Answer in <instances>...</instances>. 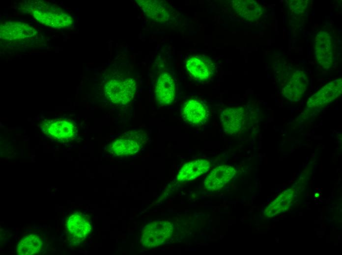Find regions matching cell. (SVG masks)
Returning <instances> with one entry per match:
<instances>
[{
    "instance_id": "obj_2",
    "label": "cell",
    "mask_w": 342,
    "mask_h": 255,
    "mask_svg": "<svg viewBox=\"0 0 342 255\" xmlns=\"http://www.w3.org/2000/svg\"><path fill=\"white\" fill-rule=\"evenodd\" d=\"M33 16L39 22L54 27H64L69 26L72 22V17L62 11L61 8H54L42 1L35 2L30 5Z\"/></svg>"
},
{
    "instance_id": "obj_1",
    "label": "cell",
    "mask_w": 342,
    "mask_h": 255,
    "mask_svg": "<svg viewBox=\"0 0 342 255\" xmlns=\"http://www.w3.org/2000/svg\"><path fill=\"white\" fill-rule=\"evenodd\" d=\"M136 83L133 77L121 74L109 80L104 86L106 97L114 103L124 104L134 97Z\"/></svg>"
},
{
    "instance_id": "obj_3",
    "label": "cell",
    "mask_w": 342,
    "mask_h": 255,
    "mask_svg": "<svg viewBox=\"0 0 342 255\" xmlns=\"http://www.w3.org/2000/svg\"><path fill=\"white\" fill-rule=\"evenodd\" d=\"M173 231V226L168 221L151 222L143 229L142 236V246L151 249L164 244L171 238Z\"/></svg>"
},
{
    "instance_id": "obj_19",
    "label": "cell",
    "mask_w": 342,
    "mask_h": 255,
    "mask_svg": "<svg viewBox=\"0 0 342 255\" xmlns=\"http://www.w3.org/2000/svg\"><path fill=\"white\" fill-rule=\"evenodd\" d=\"M42 241L36 234H31L23 238L16 247V253L20 255H31L38 253L41 249Z\"/></svg>"
},
{
    "instance_id": "obj_4",
    "label": "cell",
    "mask_w": 342,
    "mask_h": 255,
    "mask_svg": "<svg viewBox=\"0 0 342 255\" xmlns=\"http://www.w3.org/2000/svg\"><path fill=\"white\" fill-rule=\"evenodd\" d=\"M146 135L142 131H131L120 136L109 146L108 151L117 156H130L137 153L142 147Z\"/></svg>"
},
{
    "instance_id": "obj_15",
    "label": "cell",
    "mask_w": 342,
    "mask_h": 255,
    "mask_svg": "<svg viewBox=\"0 0 342 255\" xmlns=\"http://www.w3.org/2000/svg\"><path fill=\"white\" fill-rule=\"evenodd\" d=\"M232 5L236 13L241 17L250 21L259 19L263 13L261 5L255 0H233Z\"/></svg>"
},
{
    "instance_id": "obj_9",
    "label": "cell",
    "mask_w": 342,
    "mask_h": 255,
    "mask_svg": "<svg viewBox=\"0 0 342 255\" xmlns=\"http://www.w3.org/2000/svg\"><path fill=\"white\" fill-rule=\"evenodd\" d=\"M342 90L341 78L332 81L309 99L307 102L308 106L314 108L329 103L341 95Z\"/></svg>"
},
{
    "instance_id": "obj_5",
    "label": "cell",
    "mask_w": 342,
    "mask_h": 255,
    "mask_svg": "<svg viewBox=\"0 0 342 255\" xmlns=\"http://www.w3.org/2000/svg\"><path fill=\"white\" fill-rule=\"evenodd\" d=\"M154 93L157 102L168 104L174 100L176 83L172 75L167 70L162 71L156 76Z\"/></svg>"
},
{
    "instance_id": "obj_13",
    "label": "cell",
    "mask_w": 342,
    "mask_h": 255,
    "mask_svg": "<svg viewBox=\"0 0 342 255\" xmlns=\"http://www.w3.org/2000/svg\"><path fill=\"white\" fill-rule=\"evenodd\" d=\"M182 116L189 124L200 125L207 120L208 111L204 103L199 101L191 100L184 104Z\"/></svg>"
},
{
    "instance_id": "obj_11",
    "label": "cell",
    "mask_w": 342,
    "mask_h": 255,
    "mask_svg": "<svg viewBox=\"0 0 342 255\" xmlns=\"http://www.w3.org/2000/svg\"><path fill=\"white\" fill-rule=\"evenodd\" d=\"M235 170L232 167L223 165L215 168L203 182L204 189L211 191L219 190L234 176Z\"/></svg>"
},
{
    "instance_id": "obj_17",
    "label": "cell",
    "mask_w": 342,
    "mask_h": 255,
    "mask_svg": "<svg viewBox=\"0 0 342 255\" xmlns=\"http://www.w3.org/2000/svg\"><path fill=\"white\" fill-rule=\"evenodd\" d=\"M34 34L33 28L23 23H7L0 26V37L6 40L22 39Z\"/></svg>"
},
{
    "instance_id": "obj_20",
    "label": "cell",
    "mask_w": 342,
    "mask_h": 255,
    "mask_svg": "<svg viewBox=\"0 0 342 255\" xmlns=\"http://www.w3.org/2000/svg\"><path fill=\"white\" fill-rule=\"evenodd\" d=\"M290 3V9L295 14H299L304 11L307 6V2L304 0L292 1Z\"/></svg>"
},
{
    "instance_id": "obj_7",
    "label": "cell",
    "mask_w": 342,
    "mask_h": 255,
    "mask_svg": "<svg viewBox=\"0 0 342 255\" xmlns=\"http://www.w3.org/2000/svg\"><path fill=\"white\" fill-rule=\"evenodd\" d=\"M309 84L306 74L301 70L295 71L283 88L284 96L292 102H297L306 92Z\"/></svg>"
},
{
    "instance_id": "obj_10",
    "label": "cell",
    "mask_w": 342,
    "mask_h": 255,
    "mask_svg": "<svg viewBox=\"0 0 342 255\" xmlns=\"http://www.w3.org/2000/svg\"><path fill=\"white\" fill-rule=\"evenodd\" d=\"M45 133L58 141L73 138L76 132V127L70 121L55 120L43 123Z\"/></svg>"
},
{
    "instance_id": "obj_16",
    "label": "cell",
    "mask_w": 342,
    "mask_h": 255,
    "mask_svg": "<svg viewBox=\"0 0 342 255\" xmlns=\"http://www.w3.org/2000/svg\"><path fill=\"white\" fill-rule=\"evenodd\" d=\"M210 167L209 161L199 159L185 164L177 176L179 181H190L207 172Z\"/></svg>"
},
{
    "instance_id": "obj_18",
    "label": "cell",
    "mask_w": 342,
    "mask_h": 255,
    "mask_svg": "<svg viewBox=\"0 0 342 255\" xmlns=\"http://www.w3.org/2000/svg\"><path fill=\"white\" fill-rule=\"evenodd\" d=\"M148 16L158 22H165L170 16V10L165 3L157 0H137Z\"/></svg>"
},
{
    "instance_id": "obj_6",
    "label": "cell",
    "mask_w": 342,
    "mask_h": 255,
    "mask_svg": "<svg viewBox=\"0 0 342 255\" xmlns=\"http://www.w3.org/2000/svg\"><path fill=\"white\" fill-rule=\"evenodd\" d=\"M315 54L317 62L324 68L329 69L333 62L334 48L331 34L326 30H321L314 40Z\"/></svg>"
},
{
    "instance_id": "obj_12",
    "label": "cell",
    "mask_w": 342,
    "mask_h": 255,
    "mask_svg": "<svg viewBox=\"0 0 342 255\" xmlns=\"http://www.w3.org/2000/svg\"><path fill=\"white\" fill-rule=\"evenodd\" d=\"M185 64L191 75L199 80L208 79L213 73V63L204 55H191L187 58Z\"/></svg>"
},
{
    "instance_id": "obj_8",
    "label": "cell",
    "mask_w": 342,
    "mask_h": 255,
    "mask_svg": "<svg viewBox=\"0 0 342 255\" xmlns=\"http://www.w3.org/2000/svg\"><path fill=\"white\" fill-rule=\"evenodd\" d=\"M66 230L72 242L78 244L84 241L91 230L88 220L81 213L71 215L66 222Z\"/></svg>"
},
{
    "instance_id": "obj_14",
    "label": "cell",
    "mask_w": 342,
    "mask_h": 255,
    "mask_svg": "<svg viewBox=\"0 0 342 255\" xmlns=\"http://www.w3.org/2000/svg\"><path fill=\"white\" fill-rule=\"evenodd\" d=\"M244 116V109L242 107L224 109L221 114V122L225 132L229 134L237 132L243 125Z\"/></svg>"
}]
</instances>
